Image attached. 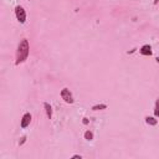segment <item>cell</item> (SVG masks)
I'll return each mask as SVG.
<instances>
[{
	"mask_svg": "<svg viewBox=\"0 0 159 159\" xmlns=\"http://www.w3.org/2000/svg\"><path fill=\"white\" fill-rule=\"evenodd\" d=\"M30 54V44L28 39H22L18 45V50H16V61L15 65H20V63L25 62L29 57Z\"/></svg>",
	"mask_w": 159,
	"mask_h": 159,
	"instance_id": "obj_1",
	"label": "cell"
},
{
	"mask_svg": "<svg viewBox=\"0 0 159 159\" xmlns=\"http://www.w3.org/2000/svg\"><path fill=\"white\" fill-rule=\"evenodd\" d=\"M60 96H61V98L66 102L67 104H72V103H75L73 94H72V92H71L69 88H67V87H65V88L61 90V92H60Z\"/></svg>",
	"mask_w": 159,
	"mask_h": 159,
	"instance_id": "obj_2",
	"label": "cell"
},
{
	"mask_svg": "<svg viewBox=\"0 0 159 159\" xmlns=\"http://www.w3.org/2000/svg\"><path fill=\"white\" fill-rule=\"evenodd\" d=\"M15 16H16L18 21L20 22V24H25L26 22V11L22 6L18 5L15 7Z\"/></svg>",
	"mask_w": 159,
	"mask_h": 159,
	"instance_id": "obj_3",
	"label": "cell"
},
{
	"mask_svg": "<svg viewBox=\"0 0 159 159\" xmlns=\"http://www.w3.org/2000/svg\"><path fill=\"white\" fill-rule=\"evenodd\" d=\"M31 115L28 112V113H25L24 116L21 117V121H20V128L21 129H25V128H28L30 126V123H31Z\"/></svg>",
	"mask_w": 159,
	"mask_h": 159,
	"instance_id": "obj_4",
	"label": "cell"
},
{
	"mask_svg": "<svg viewBox=\"0 0 159 159\" xmlns=\"http://www.w3.org/2000/svg\"><path fill=\"white\" fill-rule=\"evenodd\" d=\"M139 52H141L142 55H144V56H150L153 54L150 45H143V46L141 47V50H139Z\"/></svg>",
	"mask_w": 159,
	"mask_h": 159,
	"instance_id": "obj_5",
	"label": "cell"
},
{
	"mask_svg": "<svg viewBox=\"0 0 159 159\" xmlns=\"http://www.w3.org/2000/svg\"><path fill=\"white\" fill-rule=\"evenodd\" d=\"M144 119H146V123H147V124H149V126H157V123H158V119H157V117L147 116Z\"/></svg>",
	"mask_w": 159,
	"mask_h": 159,
	"instance_id": "obj_6",
	"label": "cell"
},
{
	"mask_svg": "<svg viewBox=\"0 0 159 159\" xmlns=\"http://www.w3.org/2000/svg\"><path fill=\"white\" fill-rule=\"evenodd\" d=\"M44 107H45V111H46V116H47V118H49V119H51V118H52V107L47 103V102H45V103H44Z\"/></svg>",
	"mask_w": 159,
	"mask_h": 159,
	"instance_id": "obj_7",
	"label": "cell"
},
{
	"mask_svg": "<svg viewBox=\"0 0 159 159\" xmlns=\"http://www.w3.org/2000/svg\"><path fill=\"white\" fill-rule=\"evenodd\" d=\"M83 137H85L86 141H90V142H91V141L93 139V133H92L91 131H86L85 134H83Z\"/></svg>",
	"mask_w": 159,
	"mask_h": 159,
	"instance_id": "obj_8",
	"label": "cell"
},
{
	"mask_svg": "<svg viewBox=\"0 0 159 159\" xmlns=\"http://www.w3.org/2000/svg\"><path fill=\"white\" fill-rule=\"evenodd\" d=\"M107 108V104H96V106H93L92 107V111H101V109H106Z\"/></svg>",
	"mask_w": 159,
	"mask_h": 159,
	"instance_id": "obj_9",
	"label": "cell"
},
{
	"mask_svg": "<svg viewBox=\"0 0 159 159\" xmlns=\"http://www.w3.org/2000/svg\"><path fill=\"white\" fill-rule=\"evenodd\" d=\"M154 117L159 118V98L156 101V106H154Z\"/></svg>",
	"mask_w": 159,
	"mask_h": 159,
	"instance_id": "obj_10",
	"label": "cell"
},
{
	"mask_svg": "<svg viewBox=\"0 0 159 159\" xmlns=\"http://www.w3.org/2000/svg\"><path fill=\"white\" fill-rule=\"evenodd\" d=\"M26 142V137H25V135H24V137H22L21 138V141L20 142H19V146H22V144H24V143Z\"/></svg>",
	"mask_w": 159,
	"mask_h": 159,
	"instance_id": "obj_11",
	"label": "cell"
},
{
	"mask_svg": "<svg viewBox=\"0 0 159 159\" xmlns=\"http://www.w3.org/2000/svg\"><path fill=\"white\" fill-rule=\"evenodd\" d=\"M72 158H73V159H78V158L81 159V158H82V156H80V154H76V156H73Z\"/></svg>",
	"mask_w": 159,
	"mask_h": 159,
	"instance_id": "obj_12",
	"label": "cell"
},
{
	"mask_svg": "<svg viewBox=\"0 0 159 159\" xmlns=\"http://www.w3.org/2000/svg\"><path fill=\"white\" fill-rule=\"evenodd\" d=\"M83 124H88V119H87V118H83Z\"/></svg>",
	"mask_w": 159,
	"mask_h": 159,
	"instance_id": "obj_13",
	"label": "cell"
},
{
	"mask_svg": "<svg viewBox=\"0 0 159 159\" xmlns=\"http://www.w3.org/2000/svg\"><path fill=\"white\" fill-rule=\"evenodd\" d=\"M158 3H159V0H154V5H157Z\"/></svg>",
	"mask_w": 159,
	"mask_h": 159,
	"instance_id": "obj_14",
	"label": "cell"
}]
</instances>
